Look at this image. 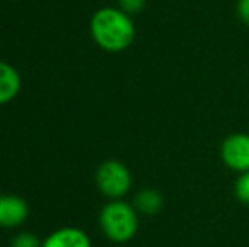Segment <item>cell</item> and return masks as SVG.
<instances>
[{"label":"cell","mask_w":249,"mask_h":247,"mask_svg":"<svg viewBox=\"0 0 249 247\" xmlns=\"http://www.w3.org/2000/svg\"><path fill=\"white\" fill-rule=\"evenodd\" d=\"M90 31L93 41L108 53H121L127 49L136 36L131 16L114 7L97 10L90 20Z\"/></svg>","instance_id":"6da1fadb"},{"label":"cell","mask_w":249,"mask_h":247,"mask_svg":"<svg viewBox=\"0 0 249 247\" xmlns=\"http://www.w3.org/2000/svg\"><path fill=\"white\" fill-rule=\"evenodd\" d=\"M97 186L102 195L112 198V200H121L127 191L131 190L132 178L131 171L124 163L117 159H108L104 161L97 169Z\"/></svg>","instance_id":"3957f363"},{"label":"cell","mask_w":249,"mask_h":247,"mask_svg":"<svg viewBox=\"0 0 249 247\" xmlns=\"http://www.w3.org/2000/svg\"><path fill=\"white\" fill-rule=\"evenodd\" d=\"M119 5H121V10L132 16V14H139L144 9L146 0H119Z\"/></svg>","instance_id":"8fae6325"},{"label":"cell","mask_w":249,"mask_h":247,"mask_svg":"<svg viewBox=\"0 0 249 247\" xmlns=\"http://www.w3.org/2000/svg\"><path fill=\"white\" fill-rule=\"evenodd\" d=\"M164 198L158 190L144 188L134 197V208L144 215H156L163 210Z\"/></svg>","instance_id":"ba28073f"},{"label":"cell","mask_w":249,"mask_h":247,"mask_svg":"<svg viewBox=\"0 0 249 247\" xmlns=\"http://www.w3.org/2000/svg\"><path fill=\"white\" fill-rule=\"evenodd\" d=\"M234 193H236L237 200H239L241 203L249 205V171L241 173L239 178L236 180Z\"/></svg>","instance_id":"9c48e42d"},{"label":"cell","mask_w":249,"mask_h":247,"mask_svg":"<svg viewBox=\"0 0 249 247\" xmlns=\"http://www.w3.org/2000/svg\"><path fill=\"white\" fill-rule=\"evenodd\" d=\"M29 214L26 200L17 195H0V227H19Z\"/></svg>","instance_id":"5b68a950"},{"label":"cell","mask_w":249,"mask_h":247,"mask_svg":"<svg viewBox=\"0 0 249 247\" xmlns=\"http://www.w3.org/2000/svg\"><path fill=\"white\" fill-rule=\"evenodd\" d=\"M220 158L229 169L249 171V134H231L220 146Z\"/></svg>","instance_id":"277c9868"},{"label":"cell","mask_w":249,"mask_h":247,"mask_svg":"<svg viewBox=\"0 0 249 247\" xmlns=\"http://www.w3.org/2000/svg\"><path fill=\"white\" fill-rule=\"evenodd\" d=\"M20 90V76L17 69L9 63L0 61V105L9 103L17 97Z\"/></svg>","instance_id":"52a82bcc"},{"label":"cell","mask_w":249,"mask_h":247,"mask_svg":"<svg viewBox=\"0 0 249 247\" xmlns=\"http://www.w3.org/2000/svg\"><path fill=\"white\" fill-rule=\"evenodd\" d=\"M99 224L108 241L117 244L129 242L139 227L138 210L122 200H112L102 208Z\"/></svg>","instance_id":"7a4b0ae2"},{"label":"cell","mask_w":249,"mask_h":247,"mask_svg":"<svg viewBox=\"0 0 249 247\" xmlns=\"http://www.w3.org/2000/svg\"><path fill=\"white\" fill-rule=\"evenodd\" d=\"M10 247H43V242L34 235L33 232H19L16 237L12 239Z\"/></svg>","instance_id":"30bf717a"},{"label":"cell","mask_w":249,"mask_h":247,"mask_svg":"<svg viewBox=\"0 0 249 247\" xmlns=\"http://www.w3.org/2000/svg\"><path fill=\"white\" fill-rule=\"evenodd\" d=\"M237 16L241 22L249 27V0H237Z\"/></svg>","instance_id":"7c38bea8"},{"label":"cell","mask_w":249,"mask_h":247,"mask_svg":"<svg viewBox=\"0 0 249 247\" xmlns=\"http://www.w3.org/2000/svg\"><path fill=\"white\" fill-rule=\"evenodd\" d=\"M43 247H92L90 237L76 227H63L43 241Z\"/></svg>","instance_id":"8992f818"}]
</instances>
